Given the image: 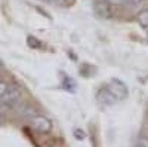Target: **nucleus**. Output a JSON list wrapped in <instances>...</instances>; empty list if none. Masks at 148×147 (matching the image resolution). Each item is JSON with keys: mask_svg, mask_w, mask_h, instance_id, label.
Masks as SVG:
<instances>
[{"mask_svg": "<svg viewBox=\"0 0 148 147\" xmlns=\"http://www.w3.org/2000/svg\"><path fill=\"white\" fill-rule=\"evenodd\" d=\"M127 97V86L119 79H111L98 91L96 100L102 106H114Z\"/></svg>", "mask_w": 148, "mask_h": 147, "instance_id": "1", "label": "nucleus"}, {"mask_svg": "<svg viewBox=\"0 0 148 147\" xmlns=\"http://www.w3.org/2000/svg\"><path fill=\"white\" fill-rule=\"evenodd\" d=\"M30 125L37 132H42V134H47V132H51V129H52L51 120H49L46 116H42V115H34L30 119Z\"/></svg>", "mask_w": 148, "mask_h": 147, "instance_id": "2", "label": "nucleus"}, {"mask_svg": "<svg viewBox=\"0 0 148 147\" xmlns=\"http://www.w3.org/2000/svg\"><path fill=\"white\" fill-rule=\"evenodd\" d=\"M111 3L108 0H93V6H95V12L98 17H101L104 19H108L111 17Z\"/></svg>", "mask_w": 148, "mask_h": 147, "instance_id": "3", "label": "nucleus"}, {"mask_svg": "<svg viewBox=\"0 0 148 147\" xmlns=\"http://www.w3.org/2000/svg\"><path fill=\"white\" fill-rule=\"evenodd\" d=\"M18 98H19V91L8 89L3 97H0V104H14Z\"/></svg>", "mask_w": 148, "mask_h": 147, "instance_id": "4", "label": "nucleus"}, {"mask_svg": "<svg viewBox=\"0 0 148 147\" xmlns=\"http://www.w3.org/2000/svg\"><path fill=\"white\" fill-rule=\"evenodd\" d=\"M138 22L141 24V27L148 30V9L147 10H142L141 14L138 15Z\"/></svg>", "mask_w": 148, "mask_h": 147, "instance_id": "5", "label": "nucleus"}, {"mask_svg": "<svg viewBox=\"0 0 148 147\" xmlns=\"http://www.w3.org/2000/svg\"><path fill=\"white\" fill-rule=\"evenodd\" d=\"M46 2L58 5V6H70L73 3V0H46Z\"/></svg>", "mask_w": 148, "mask_h": 147, "instance_id": "6", "label": "nucleus"}, {"mask_svg": "<svg viewBox=\"0 0 148 147\" xmlns=\"http://www.w3.org/2000/svg\"><path fill=\"white\" fill-rule=\"evenodd\" d=\"M9 89V86L6 85V82H3L2 80V77H0V97H3L5 95V92Z\"/></svg>", "mask_w": 148, "mask_h": 147, "instance_id": "7", "label": "nucleus"}, {"mask_svg": "<svg viewBox=\"0 0 148 147\" xmlns=\"http://www.w3.org/2000/svg\"><path fill=\"white\" fill-rule=\"evenodd\" d=\"M125 2H126V3H129V5H133V6H135V5H139V3L142 2V0H125Z\"/></svg>", "mask_w": 148, "mask_h": 147, "instance_id": "8", "label": "nucleus"}, {"mask_svg": "<svg viewBox=\"0 0 148 147\" xmlns=\"http://www.w3.org/2000/svg\"><path fill=\"white\" fill-rule=\"evenodd\" d=\"M110 3H114V5H117V3H121V2H125V0H108Z\"/></svg>", "mask_w": 148, "mask_h": 147, "instance_id": "9", "label": "nucleus"}, {"mask_svg": "<svg viewBox=\"0 0 148 147\" xmlns=\"http://www.w3.org/2000/svg\"><path fill=\"white\" fill-rule=\"evenodd\" d=\"M0 67H2V66H0Z\"/></svg>", "mask_w": 148, "mask_h": 147, "instance_id": "10", "label": "nucleus"}]
</instances>
